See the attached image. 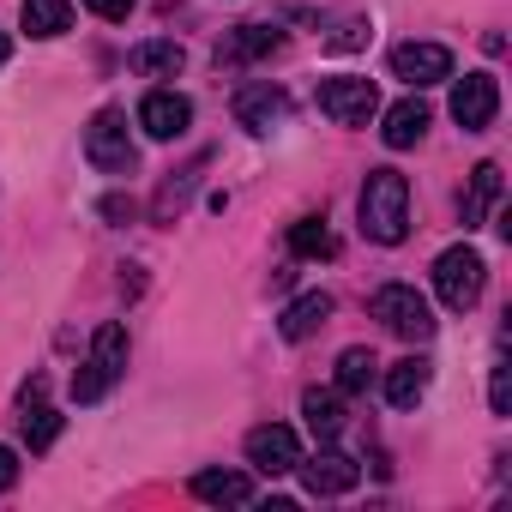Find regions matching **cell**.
I'll return each mask as SVG.
<instances>
[{"instance_id":"ac0fdd59","label":"cell","mask_w":512,"mask_h":512,"mask_svg":"<svg viewBox=\"0 0 512 512\" xmlns=\"http://www.w3.org/2000/svg\"><path fill=\"white\" fill-rule=\"evenodd\" d=\"M494 199H500V163H476L470 169V193H464V229H476Z\"/></svg>"},{"instance_id":"ba28073f","label":"cell","mask_w":512,"mask_h":512,"mask_svg":"<svg viewBox=\"0 0 512 512\" xmlns=\"http://www.w3.org/2000/svg\"><path fill=\"white\" fill-rule=\"evenodd\" d=\"M494 115H500V85H494V73H464V79L452 85V121H458L464 133H482Z\"/></svg>"},{"instance_id":"603a6c76","label":"cell","mask_w":512,"mask_h":512,"mask_svg":"<svg viewBox=\"0 0 512 512\" xmlns=\"http://www.w3.org/2000/svg\"><path fill=\"white\" fill-rule=\"evenodd\" d=\"M374 374H380V362H374V350H344L338 356V392H368L374 386Z\"/></svg>"},{"instance_id":"d4e9b609","label":"cell","mask_w":512,"mask_h":512,"mask_svg":"<svg viewBox=\"0 0 512 512\" xmlns=\"http://www.w3.org/2000/svg\"><path fill=\"white\" fill-rule=\"evenodd\" d=\"M488 404H494V416H506V410H512V386H506V362H494V380H488Z\"/></svg>"},{"instance_id":"52a82bcc","label":"cell","mask_w":512,"mask_h":512,"mask_svg":"<svg viewBox=\"0 0 512 512\" xmlns=\"http://www.w3.org/2000/svg\"><path fill=\"white\" fill-rule=\"evenodd\" d=\"M247 464L260 470V476H290L296 464H302V440H296V428H284V422H260L247 434Z\"/></svg>"},{"instance_id":"7a4b0ae2","label":"cell","mask_w":512,"mask_h":512,"mask_svg":"<svg viewBox=\"0 0 512 512\" xmlns=\"http://www.w3.org/2000/svg\"><path fill=\"white\" fill-rule=\"evenodd\" d=\"M482 284H488V266H482V253H476L470 241L446 247L440 260H434V296H440L452 314L476 308V302H482Z\"/></svg>"},{"instance_id":"7c38bea8","label":"cell","mask_w":512,"mask_h":512,"mask_svg":"<svg viewBox=\"0 0 512 512\" xmlns=\"http://www.w3.org/2000/svg\"><path fill=\"white\" fill-rule=\"evenodd\" d=\"M139 127H145L151 139H181V133L193 127V103H187L181 91H151V97L139 103Z\"/></svg>"},{"instance_id":"277c9868","label":"cell","mask_w":512,"mask_h":512,"mask_svg":"<svg viewBox=\"0 0 512 512\" xmlns=\"http://www.w3.org/2000/svg\"><path fill=\"white\" fill-rule=\"evenodd\" d=\"M374 320H380L392 338H404V344H428V338H434V308H428L410 284L374 290Z\"/></svg>"},{"instance_id":"5b68a950","label":"cell","mask_w":512,"mask_h":512,"mask_svg":"<svg viewBox=\"0 0 512 512\" xmlns=\"http://www.w3.org/2000/svg\"><path fill=\"white\" fill-rule=\"evenodd\" d=\"M85 157H91V169H103V175H133L139 151H133V139H127V115H121V109H97V115H91V127H85Z\"/></svg>"},{"instance_id":"9c48e42d","label":"cell","mask_w":512,"mask_h":512,"mask_svg":"<svg viewBox=\"0 0 512 512\" xmlns=\"http://www.w3.org/2000/svg\"><path fill=\"white\" fill-rule=\"evenodd\" d=\"M392 73L404 79V85H440V79H452V49H440V43H398L392 49Z\"/></svg>"},{"instance_id":"484cf974","label":"cell","mask_w":512,"mask_h":512,"mask_svg":"<svg viewBox=\"0 0 512 512\" xmlns=\"http://www.w3.org/2000/svg\"><path fill=\"white\" fill-rule=\"evenodd\" d=\"M85 7H91L97 19H109V25H121V19H127V13L139 7V0H85Z\"/></svg>"},{"instance_id":"9a60e30c","label":"cell","mask_w":512,"mask_h":512,"mask_svg":"<svg viewBox=\"0 0 512 512\" xmlns=\"http://www.w3.org/2000/svg\"><path fill=\"white\" fill-rule=\"evenodd\" d=\"M193 494L211 500V506H247L253 500V476L247 470H199L193 476Z\"/></svg>"},{"instance_id":"d6986e66","label":"cell","mask_w":512,"mask_h":512,"mask_svg":"<svg viewBox=\"0 0 512 512\" xmlns=\"http://www.w3.org/2000/svg\"><path fill=\"white\" fill-rule=\"evenodd\" d=\"M302 416H308L314 440H338L344 434V398L338 392H302Z\"/></svg>"},{"instance_id":"6da1fadb","label":"cell","mask_w":512,"mask_h":512,"mask_svg":"<svg viewBox=\"0 0 512 512\" xmlns=\"http://www.w3.org/2000/svg\"><path fill=\"white\" fill-rule=\"evenodd\" d=\"M362 235L380 247H398L410 235V181L398 169H368L362 181Z\"/></svg>"},{"instance_id":"8992f818","label":"cell","mask_w":512,"mask_h":512,"mask_svg":"<svg viewBox=\"0 0 512 512\" xmlns=\"http://www.w3.org/2000/svg\"><path fill=\"white\" fill-rule=\"evenodd\" d=\"M314 103L338 127H368V115L380 109V91H374V79H320Z\"/></svg>"},{"instance_id":"2e32d148","label":"cell","mask_w":512,"mask_h":512,"mask_svg":"<svg viewBox=\"0 0 512 512\" xmlns=\"http://www.w3.org/2000/svg\"><path fill=\"white\" fill-rule=\"evenodd\" d=\"M428 380H434V368H428L422 356H404V362H392V368H386V398H392L398 410H410V404H422Z\"/></svg>"},{"instance_id":"7402d4cb","label":"cell","mask_w":512,"mask_h":512,"mask_svg":"<svg viewBox=\"0 0 512 512\" xmlns=\"http://www.w3.org/2000/svg\"><path fill=\"white\" fill-rule=\"evenodd\" d=\"M290 247L302 253V260H332V253H338L326 217H302V223H290Z\"/></svg>"},{"instance_id":"f1b7e54d","label":"cell","mask_w":512,"mask_h":512,"mask_svg":"<svg viewBox=\"0 0 512 512\" xmlns=\"http://www.w3.org/2000/svg\"><path fill=\"white\" fill-rule=\"evenodd\" d=\"M7 55H13V43H7V31H0V67H7Z\"/></svg>"},{"instance_id":"30bf717a","label":"cell","mask_w":512,"mask_h":512,"mask_svg":"<svg viewBox=\"0 0 512 512\" xmlns=\"http://www.w3.org/2000/svg\"><path fill=\"white\" fill-rule=\"evenodd\" d=\"M302 470V482H308V494H320V500H332V494H350L356 482H362V464L350 458V452H314L308 464H296Z\"/></svg>"},{"instance_id":"44dd1931","label":"cell","mask_w":512,"mask_h":512,"mask_svg":"<svg viewBox=\"0 0 512 512\" xmlns=\"http://www.w3.org/2000/svg\"><path fill=\"white\" fill-rule=\"evenodd\" d=\"M278 49V31L272 25H241L223 49H217V61H253V55H272Z\"/></svg>"},{"instance_id":"5bb4252c","label":"cell","mask_w":512,"mask_h":512,"mask_svg":"<svg viewBox=\"0 0 512 512\" xmlns=\"http://www.w3.org/2000/svg\"><path fill=\"white\" fill-rule=\"evenodd\" d=\"M326 320H332V296H326V290H308V296H296V302L284 308L278 332H284L290 344H302V338H314V332H320Z\"/></svg>"},{"instance_id":"83f0119b","label":"cell","mask_w":512,"mask_h":512,"mask_svg":"<svg viewBox=\"0 0 512 512\" xmlns=\"http://www.w3.org/2000/svg\"><path fill=\"white\" fill-rule=\"evenodd\" d=\"M103 217H115V223L127 217V223H133V199H121V193H109V199H103Z\"/></svg>"},{"instance_id":"8fae6325","label":"cell","mask_w":512,"mask_h":512,"mask_svg":"<svg viewBox=\"0 0 512 512\" xmlns=\"http://www.w3.org/2000/svg\"><path fill=\"white\" fill-rule=\"evenodd\" d=\"M284 115H290V97H284L278 85H241V91H235V121H241L247 133H272Z\"/></svg>"},{"instance_id":"ffe728a7","label":"cell","mask_w":512,"mask_h":512,"mask_svg":"<svg viewBox=\"0 0 512 512\" xmlns=\"http://www.w3.org/2000/svg\"><path fill=\"white\" fill-rule=\"evenodd\" d=\"M19 19L31 37H61V31H73V0H25Z\"/></svg>"},{"instance_id":"e0dca14e","label":"cell","mask_w":512,"mask_h":512,"mask_svg":"<svg viewBox=\"0 0 512 512\" xmlns=\"http://www.w3.org/2000/svg\"><path fill=\"white\" fill-rule=\"evenodd\" d=\"M181 61H187V55H181V43H163V37H157V43H139V49L127 55V67H133L139 79H175V73H181Z\"/></svg>"},{"instance_id":"4316f807","label":"cell","mask_w":512,"mask_h":512,"mask_svg":"<svg viewBox=\"0 0 512 512\" xmlns=\"http://www.w3.org/2000/svg\"><path fill=\"white\" fill-rule=\"evenodd\" d=\"M13 482H19V452H13V446H0V494H7Z\"/></svg>"},{"instance_id":"cb8c5ba5","label":"cell","mask_w":512,"mask_h":512,"mask_svg":"<svg viewBox=\"0 0 512 512\" xmlns=\"http://www.w3.org/2000/svg\"><path fill=\"white\" fill-rule=\"evenodd\" d=\"M55 440H61V416H55L49 404H31V410H25V446H31V452H49Z\"/></svg>"},{"instance_id":"4fadbf2b","label":"cell","mask_w":512,"mask_h":512,"mask_svg":"<svg viewBox=\"0 0 512 512\" xmlns=\"http://www.w3.org/2000/svg\"><path fill=\"white\" fill-rule=\"evenodd\" d=\"M422 133H428V103H422V97H404V103H392V109H386V127H380V139H386L392 151H410V145H422Z\"/></svg>"},{"instance_id":"3957f363","label":"cell","mask_w":512,"mask_h":512,"mask_svg":"<svg viewBox=\"0 0 512 512\" xmlns=\"http://www.w3.org/2000/svg\"><path fill=\"white\" fill-rule=\"evenodd\" d=\"M121 374H127V332L109 320V326H97L91 356H85V368L73 374V398H79V404H97Z\"/></svg>"}]
</instances>
